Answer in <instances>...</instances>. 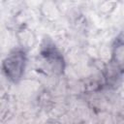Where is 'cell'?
<instances>
[{
	"instance_id": "6da1fadb",
	"label": "cell",
	"mask_w": 124,
	"mask_h": 124,
	"mask_svg": "<svg viewBox=\"0 0 124 124\" xmlns=\"http://www.w3.org/2000/svg\"><path fill=\"white\" fill-rule=\"evenodd\" d=\"M24 65H25L24 52L15 51L4 61L3 70L9 78L16 81L20 78L24 69Z\"/></svg>"
}]
</instances>
